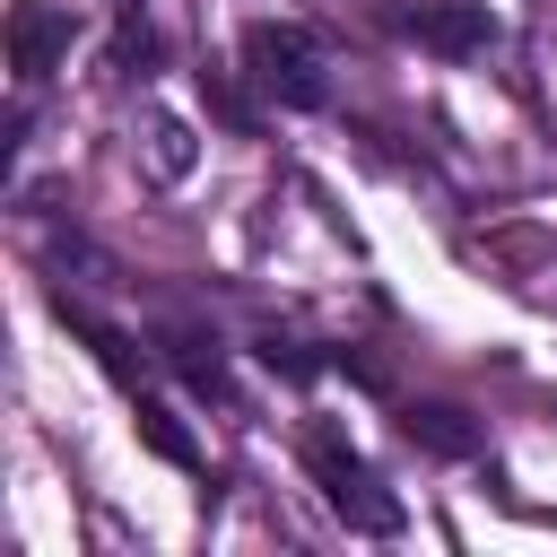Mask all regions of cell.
Returning <instances> with one entry per match:
<instances>
[{"instance_id":"6da1fadb","label":"cell","mask_w":557,"mask_h":557,"mask_svg":"<svg viewBox=\"0 0 557 557\" xmlns=\"http://www.w3.org/2000/svg\"><path fill=\"white\" fill-rule=\"evenodd\" d=\"M244 78H252L270 104H287V113H322V104H331V52H322V35L296 26V17H252V26H244Z\"/></svg>"},{"instance_id":"7a4b0ae2","label":"cell","mask_w":557,"mask_h":557,"mask_svg":"<svg viewBox=\"0 0 557 557\" xmlns=\"http://www.w3.org/2000/svg\"><path fill=\"white\" fill-rule=\"evenodd\" d=\"M305 470H313V487H322V505L348 522V531H366V540H392L409 513H400V496L357 461V444L339 435V426H305Z\"/></svg>"},{"instance_id":"3957f363","label":"cell","mask_w":557,"mask_h":557,"mask_svg":"<svg viewBox=\"0 0 557 557\" xmlns=\"http://www.w3.org/2000/svg\"><path fill=\"white\" fill-rule=\"evenodd\" d=\"M70 35H78V17H70L61 0H17V9H9V70H17V96L44 87V78L70 61Z\"/></svg>"},{"instance_id":"277c9868","label":"cell","mask_w":557,"mask_h":557,"mask_svg":"<svg viewBox=\"0 0 557 557\" xmlns=\"http://www.w3.org/2000/svg\"><path fill=\"white\" fill-rule=\"evenodd\" d=\"M400 35H418L444 61H470L496 44V17H487V0H418V9H400Z\"/></svg>"},{"instance_id":"5b68a950","label":"cell","mask_w":557,"mask_h":557,"mask_svg":"<svg viewBox=\"0 0 557 557\" xmlns=\"http://www.w3.org/2000/svg\"><path fill=\"white\" fill-rule=\"evenodd\" d=\"M400 435H409L418 453H444V461H470V453H479V435H470V418H461L453 400H409V409H400Z\"/></svg>"},{"instance_id":"8992f818","label":"cell","mask_w":557,"mask_h":557,"mask_svg":"<svg viewBox=\"0 0 557 557\" xmlns=\"http://www.w3.org/2000/svg\"><path fill=\"white\" fill-rule=\"evenodd\" d=\"M157 348H165V366H174L191 392H226V357H218L209 331H183V322H174V331H157Z\"/></svg>"},{"instance_id":"52a82bcc","label":"cell","mask_w":557,"mask_h":557,"mask_svg":"<svg viewBox=\"0 0 557 557\" xmlns=\"http://www.w3.org/2000/svg\"><path fill=\"white\" fill-rule=\"evenodd\" d=\"M131 418H139V435H148V453H157V461H174V470H200V444L183 435V418H174L165 400L131 392Z\"/></svg>"},{"instance_id":"ba28073f","label":"cell","mask_w":557,"mask_h":557,"mask_svg":"<svg viewBox=\"0 0 557 557\" xmlns=\"http://www.w3.org/2000/svg\"><path fill=\"white\" fill-rule=\"evenodd\" d=\"M200 104H209V113H218L235 139H252V131H261V104L235 87V70H200Z\"/></svg>"},{"instance_id":"9c48e42d","label":"cell","mask_w":557,"mask_h":557,"mask_svg":"<svg viewBox=\"0 0 557 557\" xmlns=\"http://www.w3.org/2000/svg\"><path fill=\"white\" fill-rule=\"evenodd\" d=\"M113 70H122V78H148V70H157V26H148L139 9H122V26H113Z\"/></svg>"},{"instance_id":"30bf717a","label":"cell","mask_w":557,"mask_h":557,"mask_svg":"<svg viewBox=\"0 0 557 557\" xmlns=\"http://www.w3.org/2000/svg\"><path fill=\"white\" fill-rule=\"evenodd\" d=\"M148 165H157L165 183H174V174L191 165V131H183L174 113H148Z\"/></svg>"},{"instance_id":"8fae6325","label":"cell","mask_w":557,"mask_h":557,"mask_svg":"<svg viewBox=\"0 0 557 557\" xmlns=\"http://www.w3.org/2000/svg\"><path fill=\"white\" fill-rule=\"evenodd\" d=\"M252 357H261V366H270V374H287V383H313V374H322V357H313V348H305V339H278V331H270V339H261V348H252Z\"/></svg>"},{"instance_id":"7c38bea8","label":"cell","mask_w":557,"mask_h":557,"mask_svg":"<svg viewBox=\"0 0 557 557\" xmlns=\"http://www.w3.org/2000/svg\"><path fill=\"white\" fill-rule=\"evenodd\" d=\"M122 9H139V0H113V17H122Z\"/></svg>"}]
</instances>
